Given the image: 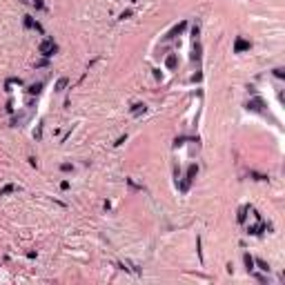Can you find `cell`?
Segmentation results:
<instances>
[{"label": "cell", "instance_id": "obj_15", "mask_svg": "<svg viewBox=\"0 0 285 285\" xmlns=\"http://www.w3.org/2000/svg\"><path fill=\"white\" fill-rule=\"evenodd\" d=\"M274 76H276V78H283V69H274Z\"/></svg>", "mask_w": 285, "mask_h": 285}, {"label": "cell", "instance_id": "obj_12", "mask_svg": "<svg viewBox=\"0 0 285 285\" xmlns=\"http://www.w3.org/2000/svg\"><path fill=\"white\" fill-rule=\"evenodd\" d=\"M34 25H36V22H34V18H31V16H25V27H27V29H31Z\"/></svg>", "mask_w": 285, "mask_h": 285}, {"label": "cell", "instance_id": "obj_9", "mask_svg": "<svg viewBox=\"0 0 285 285\" xmlns=\"http://www.w3.org/2000/svg\"><path fill=\"white\" fill-rule=\"evenodd\" d=\"M67 82H69V78H58V82H56V91H62L65 87H67Z\"/></svg>", "mask_w": 285, "mask_h": 285}, {"label": "cell", "instance_id": "obj_17", "mask_svg": "<svg viewBox=\"0 0 285 285\" xmlns=\"http://www.w3.org/2000/svg\"><path fill=\"white\" fill-rule=\"evenodd\" d=\"M131 2H136V0H131Z\"/></svg>", "mask_w": 285, "mask_h": 285}, {"label": "cell", "instance_id": "obj_4", "mask_svg": "<svg viewBox=\"0 0 285 285\" xmlns=\"http://www.w3.org/2000/svg\"><path fill=\"white\" fill-rule=\"evenodd\" d=\"M234 49H236V51H245V49H250V42L243 40V38H239V40H236V45H234Z\"/></svg>", "mask_w": 285, "mask_h": 285}, {"label": "cell", "instance_id": "obj_2", "mask_svg": "<svg viewBox=\"0 0 285 285\" xmlns=\"http://www.w3.org/2000/svg\"><path fill=\"white\" fill-rule=\"evenodd\" d=\"M265 105H263V100L261 98H254V100H250L247 102V109H252V111H261Z\"/></svg>", "mask_w": 285, "mask_h": 285}, {"label": "cell", "instance_id": "obj_5", "mask_svg": "<svg viewBox=\"0 0 285 285\" xmlns=\"http://www.w3.org/2000/svg\"><path fill=\"white\" fill-rule=\"evenodd\" d=\"M196 174H198V167L196 165H189V169H187V180H189V183L196 178Z\"/></svg>", "mask_w": 285, "mask_h": 285}, {"label": "cell", "instance_id": "obj_10", "mask_svg": "<svg viewBox=\"0 0 285 285\" xmlns=\"http://www.w3.org/2000/svg\"><path fill=\"white\" fill-rule=\"evenodd\" d=\"M245 265H247V270H250V272L254 270V259H252L250 254H245Z\"/></svg>", "mask_w": 285, "mask_h": 285}, {"label": "cell", "instance_id": "obj_14", "mask_svg": "<svg viewBox=\"0 0 285 285\" xmlns=\"http://www.w3.org/2000/svg\"><path fill=\"white\" fill-rule=\"evenodd\" d=\"M245 212H247V210H245V207H241V212H239V223H245Z\"/></svg>", "mask_w": 285, "mask_h": 285}, {"label": "cell", "instance_id": "obj_13", "mask_svg": "<svg viewBox=\"0 0 285 285\" xmlns=\"http://www.w3.org/2000/svg\"><path fill=\"white\" fill-rule=\"evenodd\" d=\"M40 87H42L40 82H38V85H31V87H29V94H38V91H40Z\"/></svg>", "mask_w": 285, "mask_h": 285}, {"label": "cell", "instance_id": "obj_8", "mask_svg": "<svg viewBox=\"0 0 285 285\" xmlns=\"http://www.w3.org/2000/svg\"><path fill=\"white\" fill-rule=\"evenodd\" d=\"M11 192H16V185L9 183V185H5L2 189H0V196H7V194H11Z\"/></svg>", "mask_w": 285, "mask_h": 285}, {"label": "cell", "instance_id": "obj_16", "mask_svg": "<svg viewBox=\"0 0 285 285\" xmlns=\"http://www.w3.org/2000/svg\"><path fill=\"white\" fill-rule=\"evenodd\" d=\"M34 5H36L38 9H42V0H34Z\"/></svg>", "mask_w": 285, "mask_h": 285}, {"label": "cell", "instance_id": "obj_6", "mask_svg": "<svg viewBox=\"0 0 285 285\" xmlns=\"http://www.w3.org/2000/svg\"><path fill=\"white\" fill-rule=\"evenodd\" d=\"M145 105H142V102H136V105L134 107H131V114H134V116H138V114H145Z\"/></svg>", "mask_w": 285, "mask_h": 285}, {"label": "cell", "instance_id": "obj_7", "mask_svg": "<svg viewBox=\"0 0 285 285\" xmlns=\"http://www.w3.org/2000/svg\"><path fill=\"white\" fill-rule=\"evenodd\" d=\"M165 62H167V67H169V69H174V67H176V62H178V58H176V54H169Z\"/></svg>", "mask_w": 285, "mask_h": 285}, {"label": "cell", "instance_id": "obj_3", "mask_svg": "<svg viewBox=\"0 0 285 285\" xmlns=\"http://www.w3.org/2000/svg\"><path fill=\"white\" fill-rule=\"evenodd\" d=\"M185 27H187V22H180V25H176V27H174V29H172V31H169V34H167V38H176V36H178L180 31H183V29H185Z\"/></svg>", "mask_w": 285, "mask_h": 285}, {"label": "cell", "instance_id": "obj_11", "mask_svg": "<svg viewBox=\"0 0 285 285\" xmlns=\"http://www.w3.org/2000/svg\"><path fill=\"white\" fill-rule=\"evenodd\" d=\"M254 263H256V265H259V267H261L263 272H270V265H267V263H265V261H261V259H259V261H254Z\"/></svg>", "mask_w": 285, "mask_h": 285}, {"label": "cell", "instance_id": "obj_1", "mask_svg": "<svg viewBox=\"0 0 285 285\" xmlns=\"http://www.w3.org/2000/svg\"><path fill=\"white\" fill-rule=\"evenodd\" d=\"M38 51H40L45 58H49V56H54L56 51H58V47H56V42H54V38H45V40L38 45Z\"/></svg>", "mask_w": 285, "mask_h": 285}]
</instances>
